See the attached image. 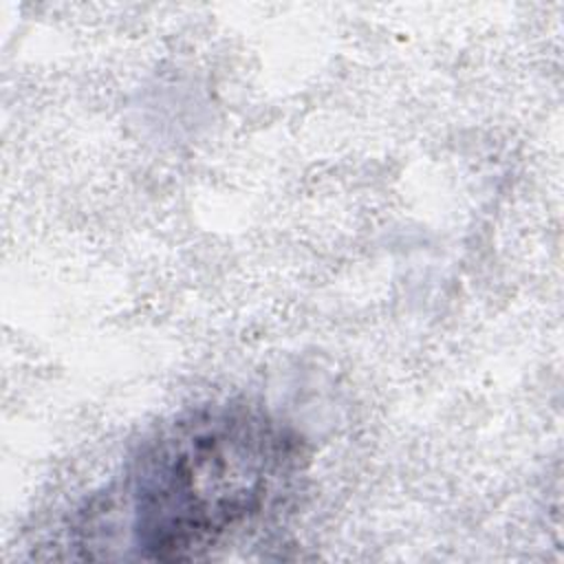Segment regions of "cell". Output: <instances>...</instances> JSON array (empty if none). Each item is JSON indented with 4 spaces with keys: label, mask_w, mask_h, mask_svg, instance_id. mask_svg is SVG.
<instances>
[{
    "label": "cell",
    "mask_w": 564,
    "mask_h": 564,
    "mask_svg": "<svg viewBox=\"0 0 564 564\" xmlns=\"http://www.w3.org/2000/svg\"><path fill=\"white\" fill-rule=\"evenodd\" d=\"M300 434L253 405L192 410L128 467V535L145 560H200L273 518L306 467Z\"/></svg>",
    "instance_id": "cell-1"
}]
</instances>
